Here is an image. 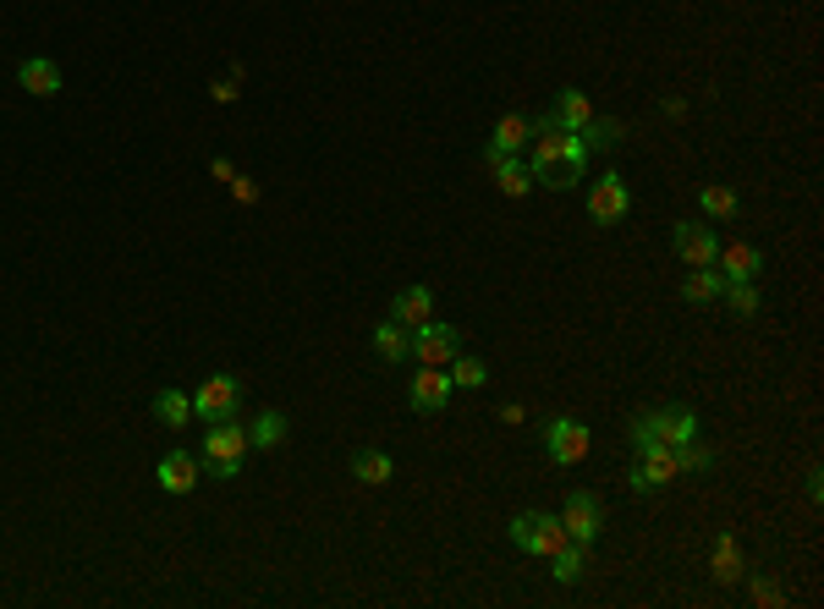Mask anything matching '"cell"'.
Returning a JSON list of instances; mask_svg holds the SVG:
<instances>
[{
	"label": "cell",
	"mask_w": 824,
	"mask_h": 609,
	"mask_svg": "<svg viewBox=\"0 0 824 609\" xmlns=\"http://www.w3.org/2000/svg\"><path fill=\"white\" fill-rule=\"evenodd\" d=\"M583 165H588V149L577 133L556 127L550 116L534 122V138H528V171H534V187H550V193H572L583 182Z\"/></svg>",
	"instance_id": "1"
},
{
	"label": "cell",
	"mask_w": 824,
	"mask_h": 609,
	"mask_svg": "<svg viewBox=\"0 0 824 609\" xmlns=\"http://www.w3.org/2000/svg\"><path fill=\"white\" fill-rule=\"evenodd\" d=\"M698 439V412L693 406H660V412H643L632 423V450H654V445H687Z\"/></svg>",
	"instance_id": "2"
},
{
	"label": "cell",
	"mask_w": 824,
	"mask_h": 609,
	"mask_svg": "<svg viewBox=\"0 0 824 609\" xmlns=\"http://www.w3.org/2000/svg\"><path fill=\"white\" fill-rule=\"evenodd\" d=\"M248 450H253V445H248V428H242L237 417H226V423H209L198 461H204L209 478H237L242 461H248Z\"/></svg>",
	"instance_id": "3"
},
{
	"label": "cell",
	"mask_w": 824,
	"mask_h": 609,
	"mask_svg": "<svg viewBox=\"0 0 824 609\" xmlns=\"http://www.w3.org/2000/svg\"><path fill=\"white\" fill-rule=\"evenodd\" d=\"M512 543L523 549V554H539V560H550L561 543H572L566 538V527H561V516H545V510H523V516H512Z\"/></svg>",
	"instance_id": "4"
},
{
	"label": "cell",
	"mask_w": 824,
	"mask_h": 609,
	"mask_svg": "<svg viewBox=\"0 0 824 609\" xmlns=\"http://www.w3.org/2000/svg\"><path fill=\"white\" fill-rule=\"evenodd\" d=\"M237 406H242V379L237 374H209L193 390V417L198 423H226V417H237Z\"/></svg>",
	"instance_id": "5"
},
{
	"label": "cell",
	"mask_w": 824,
	"mask_h": 609,
	"mask_svg": "<svg viewBox=\"0 0 824 609\" xmlns=\"http://www.w3.org/2000/svg\"><path fill=\"white\" fill-rule=\"evenodd\" d=\"M588 450H594L588 423H577V417H550L545 423V456L556 467H577V461H588Z\"/></svg>",
	"instance_id": "6"
},
{
	"label": "cell",
	"mask_w": 824,
	"mask_h": 609,
	"mask_svg": "<svg viewBox=\"0 0 824 609\" xmlns=\"http://www.w3.org/2000/svg\"><path fill=\"white\" fill-rule=\"evenodd\" d=\"M627 209H632V187L616 171L588 182V220L594 226H616V220H627Z\"/></svg>",
	"instance_id": "7"
},
{
	"label": "cell",
	"mask_w": 824,
	"mask_h": 609,
	"mask_svg": "<svg viewBox=\"0 0 824 609\" xmlns=\"http://www.w3.org/2000/svg\"><path fill=\"white\" fill-rule=\"evenodd\" d=\"M451 395H457V384H451L446 368H424V363L412 368V379H407V406L412 412H446Z\"/></svg>",
	"instance_id": "8"
},
{
	"label": "cell",
	"mask_w": 824,
	"mask_h": 609,
	"mask_svg": "<svg viewBox=\"0 0 824 609\" xmlns=\"http://www.w3.org/2000/svg\"><path fill=\"white\" fill-rule=\"evenodd\" d=\"M561 527H566V538H577V543H594V538L605 532V499H599L594 489H577V494H566Z\"/></svg>",
	"instance_id": "9"
},
{
	"label": "cell",
	"mask_w": 824,
	"mask_h": 609,
	"mask_svg": "<svg viewBox=\"0 0 824 609\" xmlns=\"http://www.w3.org/2000/svg\"><path fill=\"white\" fill-rule=\"evenodd\" d=\"M457 346H462V335L451 324H440V319L412 330V363H424V368H446L457 357Z\"/></svg>",
	"instance_id": "10"
},
{
	"label": "cell",
	"mask_w": 824,
	"mask_h": 609,
	"mask_svg": "<svg viewBox=\"0 0 824 609\" xmlns=\"http://www.w3.org/2000/svg\"><path fill=\"white\" fill-rule=\"evenodd\" d=\"M682 478V461H676V445H654V450H638V467H632V489L638 494H654L665 483Z\"/></svg>",
	"instance_id": "11"
},
{
	"label": "cell",
	"mask_w": 824,
	"mask_h": 609,
	"mask_svg": "<svg viewBox=\"0 0 824 609\" xmlns=\"http://www.w3.org/2000/svg\"><path fill=\"white\" fill-rule=\"evenodd\" d=\"M671 248H676V258H682L687 269H703V264H714V253H720V237H714L703 220H682V226L671 231Z\"/></svg>",
	"instance_id": "12"
},
{
	"label": "cell",
	"mask_w": 824,
	"mask_h": 609,
	"mask_svg": "<svg viewBox=\"0 0 824 609\" xmlns=\"http://www.w3.org/2000/svg\"><path fill=\"white\" fill-rule=\"evenodd\" d=\"M528 138H534V122L528 116H501L495 127H490V138H484V165L490 160H506V154H523L528 149Z\"/></svg>",
	"instance_id": "13"
},
{
	"label": "cell",
	"mask_w": 824,
	"mask_h": 609,
	"mask_svg": "<svg viewBox=\"0 0 824 609\" xmlns=\"http://www.w3.org/2000/svg\"><path fill=\"white\" fill-rule=\"evenodd\" d=\"M154 478H160V489H165V494H193V489H198V478H204V461H198L193 450H165V456H160V467H154Z\"/></svg>",
	"instance_id": "14"
},
{
	"label": "cell",
	"mask_w": 824,
	"mask_h": 609,
	"mask_svg": "<svg viewBox=\"0 0 824 609\" xmlns=\"http://www.w3.org/2000/svg\"><path fill=\"white\" fill-rule=\"evenodd\" d=\"M714 264H720V275H725V280H758L764 253H758L753 242H725V248L714 253Z\"/></svg>",
	"instance_id": "15"
},
{
	"label": "cell",
	"mask_w": 824,
	"mask_h": 609,
	"mask_svg": "<svg viewBox=\"0 0 824 609\" xmlns=\"http://www.w3.org/2000/svg\"><path fill=\"white\" fill-rule=\"evenodd\" d=\"M390 319H396L401 330H419V324H430V319H435V297H430V286H407V291L390 302Z\"/></svg>",
	"instance_id": "16"
},
{
	"label": "cell",
	"mask_w": 824,
	"mask_h": 609,
	"mask_svg": "<svg viewBox=\"0 0 824 609\" xmlns=\"http://www.w3.org/2000/svg\"><path fill=\"white\" fill-rule=\"evenodd\" d=\"M18 83H23L34 100H56V94H61V67L45 61V56H28V61L18 67Z\"/></svg>",
	"instance_id": "17"
},
{
	"label": "cell",
	"mask_w": 824,
	"mask_h": 609,
	"mask_svg": "<svg viewBox=\"0 0 824 609\" xmlns=\"http://www.w3.org/2000/svg\"><path fill=\"white\" fill-rule=\"evenodd\" d=\"M352 478L368 483V489H379V483L396 478V461H390L379 445H357V450H352Z\"/></svg>",
	"instance_id": "18"
},
{
	"label": "cell",
	"mask_w": 824,
	"mask_h": 609,
	"mask_svg": "<svg viewBox=\"0 0 824 609\" xmlns=\"http://www.w3.org/2000/svg\"><path fill=\"white\" fill-rule=\"evenodd\" d=\"M490 171H495V187H501L506 198H528V193H534V171H528V160H523V154L490 160Z\"/></svg>",
	"instance_id": "19"
},
{
	"label": "cell",
	"mask_w": 824,
	"mask_h": 609,
	"mask_svg": "<svg viewBox=\"0 0 824 609\" xmlns=\"http://www.w3.org/2000/svg\"><path fill=\"white\" fill-rule=\"evenodd\" d=\"M374 357H379V363H396V368L412 363V330H401L396 319H385V324L374 330Z\"/></svg>",
	"instance_id": "20"
},
{
	"label": "cell",
	"mask_w": 824,
	"mask_h": 609,
	"mask_svg": "<svg viewBox=\"0 0 824 609\" xmlns=\"http://www.w3.org/2000/svg\"><path fill=\"white\" fill-rule=\"evenodd\" d=\"M286 434H291V423H286V412H275V406H264V412L248 423V445H253V450H281Z\"/></svg>",
	"instance_id": "21"
},
{
	"label": "cell",
	"mask_w": 824,
	"mask_h": 609,
	"mask_svg": "<svg viewBox=\"0 0 824 609\" xmlns=\"http://www.w3.org/2000/svg\"><path fill=\"white\" fill-rule=\"evenodd\" d=\"M550 122H556V127H566V133H583V127L594 122V105H588V94H583V89H561V100H556Z\"/></svg>",
	"instance_id": "22"
},
{
	"label": "cell",
	"mask_w": 824,
	"mask_h": 609,
	"mask_svg": "<svg viewBox=\"0 0 824 609\" xmlns=\"http://www.w3.org/2000/svg\"><path fill=\"white\" fill-rule=\"evenodd\" d=\"M583 571H588V543H561L556 554H550V576L556 582H583Z\"/></svg>",
	"instance_id": "23"
},
{
	"label": "cell",
	"mask_w": 824,
	"mask_h": 609,
	"mask_svg": "<svg viewBox=\"0 0 824 609\" xmlns=\"http://www.w3.org/2000/svg\"><path fill=\"white\" fill-rule=\"evenodd\" d=\"M725 291V275L714 269V264H703V269H687V280H682V297L687 302H714Z\"/></svg>",
	"instance_id": "24"
},
{
	"label": "cell",
	"mask_w": 824,
	"mask_h": 609,
	"mask_svg": "<svg viewBox=\"0 0 824 609\" xmlns=\"http://www.w3.org/2000/svg\"><path fill=\"white\" fill-rule=\"evenodd\" d=\"M446 374H451L457 390H484V384H490V368H484L479 357H468V352H457V357L446 363Z\"/></svg>",
	"instance_id": "25"
},
{
	"label": "cell",
	"mask_w": 824,
	"mask_h": 609,
	"mask_svg": "<svg viewBox=\"0 0 824 609\" xmlns=\"http://www.w3.org/2000/svg\"><path fill=\"white\" fill-rule=\"evenodd\" d=\"M154 417H160L165 428H182V423L193 417V395H187V390H160V395H154Z\"/></svg>",
	"instance_id": "26"
},
{
	"label": "cell",
	"mask_w": 824,
	"mask_h": 609,
	"mask_svg": "<svg viewBox=\"0 0 824 609\" xmlns=\"http://www.w3.org/2000/svg\"><path fill=\"white\" fill-rule=\"evenodd\" d=\"M621 133H627L621 122H610V116H594V122H588L577 138H583V149H616V143H621Z\"/></svg>",
	"instance_id": "27"
},
{
	"label": "cell",
	"mask_w": 824,
	"mask_h": 609,
	"mask_svg": "<svg viewBox=\"0 0 824 609\" xmlns=\"http://www.w3.org/2000/svg\"><path fill=\"white\" fill-rule=\"evenodd\" d=\"M725 308L736 313V319H753L758 313V291H753V280H725Z\"/></svg>",
	"instance_id": "28"
},
{
	"label": "cell",
	"mask_w": 824,
	"mask_h": 609,
	"mask_svg": "<svg viewBox=\"0 0 824 609\" xmlns=\"http://www.w3.org/2000/svg\"><path fill=\"white\" fill-rule=\"evenodd\" d=\"M742 571H747V565H742V554H736V538L725 532V538L714 543V576H720V582H736Z\"/></svg>",
	"instance_id": "29"
},
{
	"label": "cell",
	"mask_w": 824,
	"mask_h": 609,
	"mask_svg": "<svg viewBox=\"0 0 824 609\" xmlns=\"http://www.w3.org/2000/svg\"><path fill=\"white\" fill-rule=\"evenodd\" d=\"M698 204H703L709 220H731V215H736V193H731V187H703Z\"/></svg>",
	"instance_id": "30"
},
{
	"label": "cell",
	"mask_w": 824,
	"mask_h": 609,
	"mask_svg": "<svg viewBox=\"0 0 824 609\" xmlns=\"http://www.w3.org/2000/svg\"><path fill=\"white\" fill-rule=\"evenodd\" d=\"M747 582H753V598H758V604H780V587H775V582H764V576H753V571H747Z\"/></svg>",
	"instance_id": "31"
}]
</instances>
